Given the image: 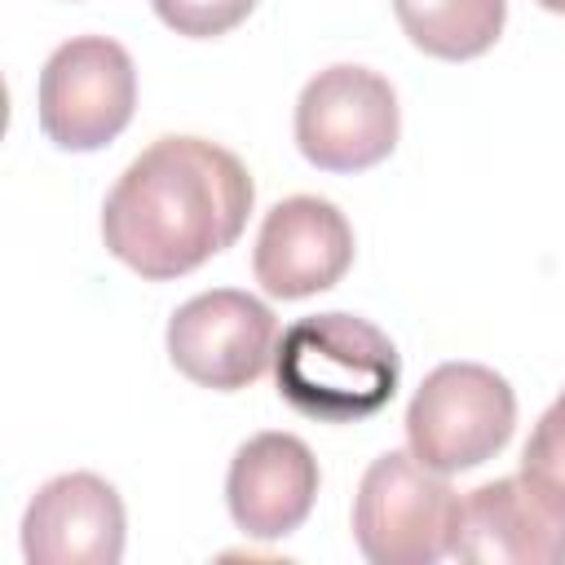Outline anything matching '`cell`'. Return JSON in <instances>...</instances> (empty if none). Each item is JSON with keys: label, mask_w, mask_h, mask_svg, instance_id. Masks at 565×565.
Instances as JSON below:
<instances>
[{"label": "cell", "mask_w": 565, "mask_h": 565, "mask_svg": "<svg viewBox=\"0 0 565 565\" xmlns=\"http://www.w3.org/2000/svg\"><path fill=\"white\" fill-rule=\"evenodd\" d=\"M252 199V177L234 150L207 137H159L110 185L102 238L132 274L181 278L234 247Z\"/></svg>", "instance_id": "6da1fadb"}, {"label": "cell", "mask_w": 565, "mask_h": 565, "mask_svg": "<svg viewBox=\"0 0 565 565\" xmlns=\"http://www.w3.org/2000/svg\"><path fill=\"white\" fill-rule=\"evenodd\" d=\"M274 380L291 411L318 424H358L384 411L402 380L393 340L344 309L300 318L274 349Z\"/></svg>", "instance_id": "7a4b0ae2"}, {"label": "cell", "mask_w": 565, "mask_h": 565, "mask_svg": "<svg viewBox=\"0 0 565 565\" xmlns=\"http://www.w3.org/2000/svg\"><path fill=\"white\" fill-rule=\"evenodd\" d=\"M516 428L512 384L481 362H441L406 406L411 455L437 472H463L508 446Z\"/></svg>", "instance_id": "3957f363"}, {"label": "cell", "mask_w": 565, "mask_h": 565, "mask_svg": "<svg viewBox=\"0 0 565 565\" xmlns=\"http://www.w3.org/2000/svg\"><path fill=\"white\" fill-rule=\"evenodd\" d=\"M459 494L406 450H384L358 481L353 539L375 565H433L450 552Z\"/></svg>", "instance_id": "277c9868"}, {"label": "cell", "mask_w": 565, "mask_h": 565, "mask_svg": "<svg viewBox=\"0 0 565 565\" xmlns=\"http://www.w3.org/2000/svg\"><path fill=\"white\" fill-rule=\"evenodd\" d=\"M132 106L137 71L119 40L75 35L49 53L35 88V115L57 150H102L128 128Z\"/></svg>", "instance_id": "5b68a950"}, {"label": "cell", "mask_w": 565, "mask_h": 565, "mask_svg": "<svg viewBox=\"0 0 565 565\" xmlns=\"http://www.w3.org/2000/svg\"><path fill=\"white\" fill-rule=\"evenodd\" d=\"M402 110L393 84L358 62L318 71L296 102V146L322 172H362L393 154Z\"/></svg>", "instance_id": "8992f818"}, {"label": "cell", "mask_w": 565, "mask_h": 565, "mask_svg": "<svg viewBox=\"0 0 565 565\" xmlns=\"http://www.w3.org/2000/svg\"><path fill=\"white\" fill-rule=\"evenodd\" d=\"M278 349L274 309L238 287L190 296L168 318V358L199 388L234 393L265 375Z\"/></svg>", "instance_id": "52a82bcc"}, {"label": "cell", "mask_w": 565, "mask_h": 565, "mask_svg": "<svg viewBox=\"0 0 565 565\" xmlns=\"http://www.w3.org/2000/svg\"><path fill=\"white\" fill-rule=\"evenodd\" d=\"M450 556L472 565H565V499L530 472L459 499Z\"/></svg>", "instance_id": "ba28073f"}, {"label": "cell", "mask_w": 565, "mask_h": 565, "mask_svg": "<svg viewBox=\"0 0 565 565\" xmlns=\"http://www.w3.org/2000/svg\"><path fill=\"white\" fill-rule=\"evenodd\" d=\"M353 265V225L331 199L291 194L260 221L252 269L265 296L305 300L335 287Z\"/></svg>", "instance_id": "9c48e42d"}, {"label": "cell", "mask_w": 565, "mask_h": 565, "mask_svg": "<svg viewBox=\"0 0 565 565\" xmlns=\"http://www.w3.org/2000/svg\"><path fill=\"white\" fill-rule=\"evenodd\" d=\"M124 499L97 472H62L44 481L22 516V556L31 565H119Z\"/></svg>", "instance_id": "30bf717a"}, {"label": "cell", "mask_w": 565, "mask_h": 565, "mask_svg": "<svg viewBox=\"0 0 565 565\" xmlns=\"http://www.w3.org/2000/svg\"><path fill=\"white\" fill-rule=\"evenodd\" d=\"M318 499V459L296 433L247 437L225 477V503L247 539H287Z\"/></svg>", "instance_id": "8fae6325"}, {"label": "cell", "mask_w": 565, "mask_h": 565, "mask_svg": "<svg viewBox=\"0 0 565 565\" xmlns=\"http://www.w3.org/2000/svg\"><path fill=\"white\" fill-rule=\"evenodd\" d=\"M393 13L428 57L468 62L503 35L508 0H393Z\"/></svg>", "instance_id": "7c38bea8"}, {"label": "cell", "mask_w": 565, "mask_h": 565, "mask_svg": "<svg viewBox=\"0 0 565 565\" xmlns=\"http://www.w3.org/2000/svg\"><path fill=\"white\" fill-rule=\"evenodd\" d=\"M150 4L163 26L190 40H216L256 9V0H150Z\"/></svg>", "instance_id": "4fadbf2b"}, {"label": "cell", "mask_w": 565, "mask_h": 565, "mask_svg": "<svg viewBox=\"0 0 565 565\" xmlns=\"http://www.w3.org/2000/svg\"><path fill=\"white\" fill-rule=\"evenodd\" d=\"M521 472H530L534 481H543L547 490H556L565 499V388L539 415V424L525 441V455H521Z\"/></svg>", "instance_id": "5bb4252c"}, {"label": "cell", "mask_w": 565, "mask_h": 565, "mask_svg": "<svg viewBox=\"0 0 565 565\" xmlns=\"http://www.w3.org/2000/svg\"><path fill=\"white\" fill-rule=\"evenodd\" d=\"M547 13H565V0H539Z\"/></svg>", "instance_id": "9a60e30c"}]
</instances>
